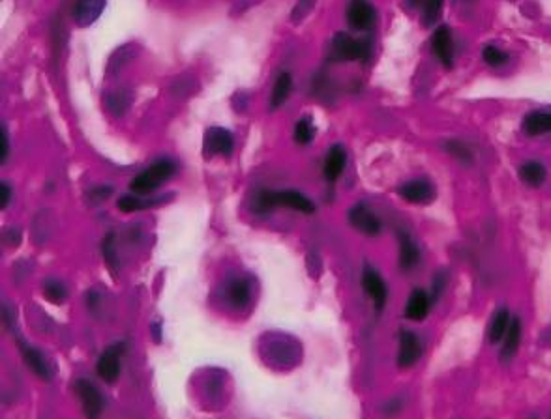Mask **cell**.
<instances>
[{
	"mask_svg": "<svg viewBox=\"0 0 551 419\" xmlns=\"http://www.w3.org/2000/svg\"><path fill=\"white\" fill-rule=\"evenodd\" d=\"M259 206L262 210H270L274 206H287V208L299 210L302 214H313L315 210L313 202L299 191H279V193L265 191L259 197Z\"/></svg>",
	"mask_w": 551,
	"mask_h": 419,
	"instance_id": "2",
	"label": "cell"
},
{
	"mask_svg": "<svg viewBox=\"0 0 551 419\" xmlns=\"http://www.w3.org/2000/svg\"><path fill=\"white\" fill-rule=\"evenodd\" d=\"M75 391H77L81 404H83L84 415L87 419H98L104 410V401H101L100 391L94 388V384L89 380H77L75 382Z\"/></svg>",
	"mask_w": 551,
	"mask_h": 419,
	"instance_id": "4",
	"label": "cell"
},
{
	"mask_svg": "<svg viewBox=\"0 0 551 419\" xmlns=\"http://www.w3.org/2000/svg\"><path fill=\"white\" fill-rule=\"evenodd\" d=\"M550 419H551V415H550Z\"/></svg>",
	"mask_w": 551,
	"mask_h": 419,
	"instance_id": "35",
	"label": "cell"
},
{
	"mask_svg": "<svg viewBox=\"0 0 551 419\" xmlns=\"http://www.w3.org/2000/svg\"><path fill=\"white\" fill-rule=\"evenodd\" d=\"M446 150L452 154V156L456 157L457 161L462 163H471L472 161V154L463 142L460 141H448L446 142Z\"/></svg>",
	"mask_w": 551,
	"mask_h": 419,
	"instance_id": "28",
	"label": "cell"
},
{
	"mask_svg": "<svg viewBox=\"0 0 551 419\" xmlns=\"http://www.w3.org/2000/svg\"><path fill=\"white\" fill-rule=\"evenodd\" d=\"M229 299L238 307L246 305L250 302V285L246 281H235L229 288Z\"/></svg>",
	"mask_w": 551,
	"mask_h": 419,
	"instance_id": "24",
	"label": "cell"
},
{
	"mask_svg": "<svg viewBox=\"0 0 551 419\" xmlns=\"http://www.w3.org/2000/svg\"><path fill=\"white\" fill-rule=\"evenodd\" d=\"M431 47L446 68H450L452 60H454V43H452V32L448 26L437 28L433 38H431Z\"/></svg>",
	"mask_w": 551,
	"mask_h": 419,
	"instance_id": "11",
	"label": "cell"
},
{
	"mask_svg": "<svg viewBox=\"0 0 551 419\" xmlns=\"http://www.w3.org/2000/svg\"><path fill=\"white\" fill-rule=\"evenodd\" d=\"M315 4V0H299L296 2V6H294V11H293V21H302L308 13H310V10L313 8Z\"/></svg>",
	"mask_w": 551,
	"mask_h": 419,
	"instance_id": "31",
	"label": "cell"
},
{
	"mask_svg": "<svg viewBox=\"0 0 551 419\" xmlns=\"http://www.w3.org/2000/svg\"><path fill=\"white\" fill-rule=\"evenodd\" d=\"M521 343V322L520 318H512L510 320L508 330H506V335H504V345L503 350H501V357H503L504 362L510 360V357H514V354L518 352Z\"/></svg>",
	"mask_w": 551,
	"mask_h": 419,
	"instance_id": "19",
	"label": "cell"
},
{
	"mask_svg": "<svg viewBox=\"0 0 551 419\" xmlns=\"http://www.w3.org/2000/svg\"><path fill=\"white\" fill-rule=\"evenodd\" d=\"M332 49L341 60H357L364 54V45L345 32H338L332 40Z\"/></svg>",
	"mask_w": 551,
	"mask_h": 419,
	"instance_id": "12",
	"label": "cell"
},
{
	"mask_svg": "<svg viewBox=\"0 0 551 419\" xmlns=\"http://www.w3.org/2000/svg\"><path fill=\"white\" fill-rule=\"evenodd\" d=\"M445 0H424V23L433 25L441 17Z\"/></svg>",
	"mask_w": 551,
	"mask_h": 419,
	"instance_id": "27",
	"label": "cell"
},
{
	"mask_svg": "<svg viewBox=\"0 0 551 419\" xmlns=\"http://www.w3.org/2000/svg\"><path fill=\"white\" fill-rule=\"evenodd\" d=\"M291 88H293L291 75L282 74L278 79H276V84H274V90H272V100H270L272 109H278V107H282V105L287 101L289 94H291Z\"/></svg>",
	"mask_w": 551,
	"mask_h": 419,
	"instance_id": "22",
	"label": "cell"
},
{
	"mask_svg": "<svg viewBox=\"0 0 551 419\" xmlns=\"http://www.w3.org/2000/svg\"><path fill=\"white\" fill-rule=\"evenodd\" d=\"M124 352V345H113L104 352L98 360L96 371L100 378L107 384H115L118 374H121V354Z\"/></svg>",
	"mask_w": 551,
	"mask_h": 419,
	"instance_id": "3",
	"label": "cell"
},
{
	"mask_svg": "<svg viewBox=\"0 0 551 419\" xmlns=\"http://www.w3.org/2000/svg\"><path fill=\"white\" fill-rule=\"evenodd\" d=\"M520 176L525 183H529L533 188H538L546 180V168H544L542 163L529 161L520 168Z\"/></svg>",
	"mask_w": 551,
	"mask_h": 419,
	"instance_id": "21",
	"label": "cell"
},
{
	"mask_svg": "<svg viewBox=\"0 0 551 419\" xmlns=\"http://www.w3.org/2000/svg\"><path fill=\"white\" fill-rule=\"evenodd\" d=\"M430 296H428L424 290H418V288H416L409 296V302H407V307H405V316L409 320L420 322V320H424L425 316H428V313H430Z\"/></svg>",
	"mask_w": 551,
	"mask_h": 419,
	"instance_id": "14",
	"label": "cell"
},
{
	"mask_svg": "<svg viewBox=\"0 0 551 419\" xmlns=\"http://www.w3.org/2000/svg\"><path fill=\"white\" fill-rule=\"evenodd\" d=\"M105 0H77L74 8V21L79 26H89L101 16Z\"/></svg>",
	"mask_w": 551,
	"mask_h": 419,
	"instance_id": "13",
	"label": "cell"
},
{
	"mask_svg": "<svg viewBox=\"0 0 551 419\" xmlns=\"http://www.w3.org/2000/svg\"><path fill=\"white\" fill-rule=\"evenodd\" d=\"M105 103H107V107H109L113 115L121 116L122 113L128 109V105H130V96H128L126 92H122V90L111 92V94H107V98H105Z\"/></svg>",
	"mask_w": 551,
	"mask_h": 419,
	"instance_id": "23",
	"label": "cell"
},
{
	"mask_svg": "<svg viewBox=\"0 0 551 419\" xmlns=\"http://www.w3.org/2000/svg\"><path fill=\"white\" fill-rule=\"evenodd\" d=\"M43 292L48 296V299H51L52 304H60L66 298V288H64L62 283H58V281H48L45 287H43Z\"/></svg>",
	"mask_w": 551,
	"mask_h": 419,
	"instance_id": "29",
	"label": "cell"
},
{
	"mask_svg": "<svg viewBox=\"0 0 551 419\" xmlns=\"http://www.w3.org/2000/svg\"><path fill=\"white\" fill-rule=\"evenodd\" d=\"M10 197H11L10 185H8V183H2V185H0V206H2V208H6V206H8V202H10Z\"/></svg>",
	"mask_w": 551,
	"mask_h": 419,
	"instance_id": "34",
	"label": "cell"
},
{
	"mask_svg": "<svg viewBox=\"0 0 551 419\" xmlns=\"http://www.w3.org/2000/svg\"><path fill=\"white\" fill-rule=\"evenodd\" d=\"M313 135L315 127L310 118H302V120L296 122V126H294V141L299 142V144H308V142H311Z\"/></svg>",
	"mask_w": 551,
	"mask_h": 419,
	"instance_id": "25",
	"label": "cell"
},
{
	"mask_svg": "<svg viewBox=\"0 0 551 419\" xmlns=\"http://www.w3.org/2000/svg\"><path fill=\"white\" fill-rule=\"evenodd\" d=\"M205 152L229 156L233 152V135L223 127H210L205 135Z\"/></svg>",
	"mask_w": 551,
	"mask_h": 419,
	"instance_id": "9",
	"label": "cell"
},
{
	"mask_svg": "<svg viewBox=\"0 0 551 419\" xmlns=\"http://www.w3.org/2000/svg\"><path fill=\"white\" fill-rule=\"evenodd\" d=\"M399 195H401V199L413 202V205H428L433 199L435 191L428 180H411L399 188Z\"/></svg>",
	"mask_w": 551,
	"mask_h": 419,
	"instance_id": "7",
	"label": "cell"
},
{
	"mask_svg": "<svg viewBox=\"0 0 551 419\" xmlns=\"http://www.w3.org/2000/svg\"><path fill=\"white\" fill-rule=\"evenodd\" d=\"M375 19V10L367 0H351L347 8V21L352 28L357 30H366L369 28Z\"/></svg>",
	"mask_w": 551,
	"mask_h": 419,
	"instance_id": "6",
	"label": "cell"
},
{
	"mask_svg": "<svg viewBox=\"0 0 551 419\" xmlns=\"http://www.w3.org/2000/svg\"><path fill=\"white\" fill-rule=\"evenodd\" d=\"M19 350H21L26 365L30 367L34 374H38V377L43 378V380H49V378H51V371H49V365L48 362H45V357H43L34 346L19 343Z\"/></svg>",
	"mask_w": 551,
	"mask_h": 419,
	"instance_id": "15",
	"label": "cell"
},
{
	"mask_svg": "<svg viewBox=\"0 0 551 419\" xmlns=\"http://www.w3.org/2000/svg\"><path fill=\"white\" fill-rule=\"evenodd\" d=\"M362 285L367 296L373 299L377 311L383 309L384 304H386V298H389V288H386L383 277L373 268H366L362 275Z\"/></svg>",
	"mask_w": 551,
	"mask_h": 419,
	"instance_id": "5",
	"label": "cell"
},
{
	"mask_svg": "<svg viewBox=\"0 0 551 419\" xmlns=\"http://www.w3.org/2000/svg\"><path fill=\"white\" fill-rule=\"evenodd\" d=\"M6 156H8V133H6V127H2L0 131V159L6 161Z\"/></svg>",
	"mask_w": 551,
	"mask_h": 419,
	"instance_id": "33",
	"label": "cell"
},
{
	"mask_svg": "<svg viewBox=\"0 0 551 419\" xmlns=\"http://www.w3.org/2000/svg\"><path fill=\"white\" fill-rule=\"evenodd\" d=\"M174 173V163L162 159V161L154 163L152 167H148L147 171H143L141 174H137L135 178L131 180L130 188L133 193L147 195L152 193L154 189H157L163 182H167Z\"/></svg>",
	"mask_w": 551,
	"mask_h": 419,
	"instance_id": "1",
	"label": "cell"
},
{
	"mask_svg": "<svg viewBox=\"0 0 551 419\" xmlns=\"http://www.w3.org/2000/svg\"><path fill=\"white\" fill-rule=\"evenodd\" d=\"M118 208L122 212H126V214H131V212H137V210L147 208L145 202H141V199H137V197H131V195H126V197H122L118 200Z\"/></svg>",
	"mask_w": 551,
	"mask_h": 419,
	"instance_id": "30",
	"label": "cell"
},
{
	"mask_svg": "<svg viewBox=\"0 0 551 419\" xmlns=\"http://www.w3.org/2000/svg\"><path fill=\"white\" fill-rule=\"evenodd\" d=\"M345 163H347V154L345 150H343V147H340V144L332 147L325 161L326 180L336 182V180L340 178V174L343 173V168H345Z\"/></svg>",
	"mask_w": 551,
	"mask_h": 419,
	"instance_id": "16",
	"label": "cell"
},
{
	"mask_svg": "<svg viewBox=\"0 0 551 419\" xmlns=\"http://www.w3.org/2000/svg\"><path fill=\"white\" fill-rule=\"evenodd\" d=\"M349 221L355 229L364 232L366 236H377L381 232V221L372 210H367L364 205H358L349 212Z\"/></svg>",
	"mask_w": 551,
	"mask_h": 419,
	"instance_id": "8",
	"label": "cell"
},
{
	"mask_svg": "<svg viewBox=\"0 0 551 419\" xmlns=\"http://www.w3.org/2000/svg\"><path fill=\"white\" fill-rule=\"evenodd\" d=\"M420 260V251L416 243L411 240L409 234L401 232L399 234V266L401 270H411L416 266V262Z\"/></svg>",
	"mask_w": 551,
	"mask_h": 419,
	"instance_id": "18",
	"label": "cell"
},
{
	"mask_svg": "<svg viewBox=\"0 0 551 419\" xmlns=\"http://www.w3.org/2000/svg\"><path fill=\"white\" fill-rule=\"evenodd\" d=\"M510 311L508 309H499L497 313L494 314V318L489 322L488 328V339L491 345H497L501 340L504 339L506 335V330H508L510 326Z\"/></svg>",
	"mask_w": 551,
	"mask_h": 419,
	"instance_id": "20",
	"label": "cell"
},
{
	"mask_svg": "<svg viewBox=\"0 0 551 419\" xmlns=\"http://www.w3.org/2000/svg\"><path fill=\"white\" fill-rule=\"evenodd\" d=\"M422 354V345L420 339L413 333V331H401L399 335V352H398V363L399 367H413L416 360Z\"/></svg>",
	"mask_w": 551,
	"mask_h": 419,
	"instance_id": "10",
	"label": "cell"
},
{
	"mask_svg": "<svg viewBox=\"0 0 551 419\" xmlns=\"http://www.w3.org/2000/svg\"><path fill=\"white\" fill-rule=\"evenodd\" d=\"M482 58H484V62L488 64V66H491V68H499V66H503V64L508 60V54H506L504 51H501L499 47H495V45H488V47H484Z\"/></svg>",
	"mask_w": 551,
	"mask_h": 419,
	"instance_id": "26",
	"label": "cell"
},
{
	"mask_svg": "<svg viewBox=\"0 0 551 419\" xmlns=\"http://www.w3.org/2000/svg\"><path fill=\"white\" fill-rule=\"evenodd\" d=\"M104 255L105 258H107V262H109L111 266H115L116 264V257H115V247H113V236H107L104 241Z\"/></svg>",
	"mask_w": 551,
	"mask_h": 419,
	"instance_id": "32",
	"label": "cell"
},
{
	"mask_svg": "<svg viewBox=\"0 0 551 419\" xmlns=\"http://www.w3.org/2000/svg\"><path fill=\"white\" fill-rule=\"evenodd\" d=\"M523 130L527 135H544V133H550L551 131V113L546 110H535L527 115V118L523 120Z\"/></svg>",
	"mask_w": 551,
	"mask_h": 419,
	"instance_id": "17",
	"label": "cell"
}]
</instances>
